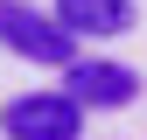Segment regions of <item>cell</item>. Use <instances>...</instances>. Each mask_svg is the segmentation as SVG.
<instances>
[{
	"instance_id": "7a4b0ae2",
	"label": "cell",
	"mask_w": 147,
	"mask_h": 140,
	"mask_svg": "<svg viewBox=\"0 0 147 140\" xmlns=\"http://www.w3.org/2000/svg\"><path fill=\"white\" fill-rule=\"evenodd\" d=\"M0 126H7V140H77L84 105L70 91H21V98H7Z\"/></svg>"
},
{
	"instance_id": "3957f363",
	"label": "cell",
	"mask_w": 147,
	"mask_h": 140,
	"mask_svg": "<svg viewBox=\"0 0 147 140\" xmlns=\"http://www.w3.org/2000/svg\"><path fill=\"white\" fill-rule=\"evenodd\" d=\"M63 91L84 105V112H112V105H133L140 98V77L126 63H112V56H77L63 70Z\"/></svg>"
},
{
	"instance_id": "277c9868",
	"label": "cell",
	"mask_w": 147,
	"mask_h": 140,
	"mask_svg": "<svg viewBox=\"0 0 147 140\" xmlns=\"http://www.w3.org/2000/svg\"><path fill=\"white\" fill-rule=\"evenodd\" d=\"M49 14H56L77 42H112V35L133 28V0H56Z\"/></svg>"
},
{
	"instance_id": "6da1fadb",
	"label": "cell",
	"mask_w": 147,
	"mask_h": 140,
	"mask_svg": "<svg viewBox=\"0 0 147 140\" xmlns=\"http://www.w3.org/2000/svg\"><path fill=\"white\" fill-rule=\"evenodd\" d=\"M0 49H14V56H28V63H56V70L77 63V35H70L56 14L28 7V0H0Z\"/></svg>"
}]
</instances>
